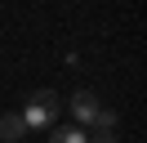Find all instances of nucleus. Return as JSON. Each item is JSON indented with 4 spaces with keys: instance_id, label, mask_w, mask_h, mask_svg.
<instances>
[{
    "instance_id": "1",
    "label": "nucleus",
    "mask_w": 147,
    "mask_h": 143,
    "mask_svg": "<svg viewBox=\"0 0 147 143\" xmlns=\"http://www.w3.org/2000/svg\"><path fill=\"white\" fill-rule=\"evenodd\" d=\"M54 112H58V94L54 89H40V94H31L22 121H27V130H45V125L54 121Z\"/></svg>"
},
{
    "instance_id": "3",
    "label": "nucleus",
    "mask_w": 147,
    "mask_h": 143,
    "mask_svg": "<svg viewBox=\"0 0 147 143\" xmlns=\"http://www.w3.org/2000/svg\"><path fill=\"white\" fill-rule=\"evenodd\" d=\"M22 134H27V121H22V112H5V116H0V139H5V143L22 139Z\"/></svg>"
},
{
    "instance_id": "6",
    "label": "nucleus",
    "mask_w": 147,
    "mask_h": 143,
    "mask_svg": "<svg viewBox=\"0 0 147 143\" xmlns=\"http://www.w3.org/2000/svg\"><path fill=\"white\" fill-rule=\"evenodd\" d=\"M85 143H116V134L111 130H94V134H85Z\"/></svg>"
},
{
    "instance_id": "4",
    "label": "nucleus",
    "mask_w": 147,
    "mask_h": 143,
    "mask_svg": "<svg viewBox=\"0 0 147 143\" xmlns=\"http://www.w3.org/2000/svg\"><path fill=\"white\" fill-rule=\"evenodd\" d=\"M49 143H85V130H80V125H67V130H54V134H49Z\"/></svg>"
},
{
    "instance_id": "5",
    "label": "nucleus",
    "mask_w": 147,
    "mask_h": 143,
    "mask_svg": "<svg viewBox=\"0 0 147 143\" xmlns=\"http://www.w3.org/2000/svg\"><path fill=\"white\" fill-rule=\"evenodd\" d=\"M111 125H116V112H107V107H102L98 121H94V130H111Z\"/></svg>"
},
{
    "instance_id": "2",
    "label": "nucleus",
    "mask_w": 147,
    "mask_h": 143,
    "mask_svg": "<svg viewBox=\"0 0 147 143\" xmlns=\"http://www.w3.org/2000/svg\"><path fill=\"white\" fill-rule=\"evenodd\" d=\"M98 112H102V103H98V94H89V89H80V94L71 98V116L80 121V130L98 121Z\"/></svg>"
}]
</instances>
